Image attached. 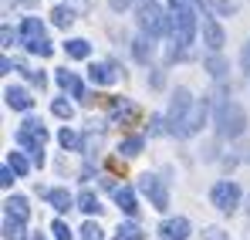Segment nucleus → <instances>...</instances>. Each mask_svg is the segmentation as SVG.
I'll use <instances>...</instances> for the list:
<instances>
[{"mask_svg":"<svg viewBox=\"0 0 250 240\" xmlns=\"http://www.w3.org/2000/svg\"><path fill=\"white\" fill-rule=\"evenodd\" d=\"M10 3H24V7H31V3H34V0H10Z\"/></svg>","mask_w":250,"mask_h":240,"instance_id":"e433bc0d","label":"nucleus"},{"mask_svg":"<svg viewBox=\"0 0 250 240\" xmlns=\"http://www.w3.org/2000/svg\"><path fill=\"white\" fill-rule=\"evenodd\" d=\"M78 210H82V213H98L102 203H98V196H95L91 190H82V193H78Z\"/></svg>","mask_w":250,"mask_h":240,"instance_id":"aec40b11","label":"nucleus"},{"mask_svg":"<svg viewBox=\"0 0 250 240\" xmlns=\"http://www.w3.org/2000/svg\"><path fill=\"white\" fill-rule=\"evenodd\" d=\"M7 217H17V220H27V213H31V206H27V196H21V193H14V196H7Z\"/></svg>","mask_w":250,"mask_h":240,"instance_id":"f3484780","label":"nucleus"},{"mask_svg":"<svg viewBox=\"0 0 250 240\" xmlns=\"http://www.w3.org/2000/svg\"><path fill=\"white\" fill-rule=\"evenodd\" d=\"M51 234H54V240H75L71 237V227H68L64 220H54V223H51Z\"/></svg>","mask_w":250,"mask_h":240,"instance_id":"c756f323","label":"nucleus"},{"mask_svg":"<svg viewBox=\"0 0 250 240\" xmlns=\"http://www.w3.org/2000/svg\"><path fill=\"white\" fill-rule=\"evenodd\" d=\"M203 68H207L213 78H223V75H227V61H223V58H216V54L207 58V65H203Z\"/></svg>","mask_w":250,"mask_h":240,"instance_id":"bb28decb","label":"nucleus"},{"mask_svg":"<svg viewBox=\"0 0 250 240\" xmlns=\"http://www.w3.org/2000/svg\"><path fill=\"white\" fill-rule=\"evenodd\" d=\"M88 78H91V85H115L119 81V68L108 65V61H95L88 68Z\"/></svg>","mask_w":250,"mask_h":240,"instance_id":"ddd939ff","label":"nucleus"},{"mask_svg":"<svg viewBox=\"0 0 250 240\" xmlns=\"http://www.w3.org/2000/svg\"><path fill=\"white\" fill-rule=\"evenodd\" d=\"M142 146H146V139H142V135H132V139H125L122 146H119V153H122L125 159H132V156L142 153Z\"/></svg>","mask_w":250,"mask_h":240,"instance_id":"b1692460","label":"nucleus"},{"mask_svg":"<svg viewBox=\"0 0 250 240\" xmlns=\"http://www.w3.org/2000/svg\"><path fill=\"white\" fill-rule=\"evenodd\" d=\"M189 237V220L186 217H169L159 227V240H186Z\"/></svg>","mask_w":250,"mask_h":240,"instance_id":"f8f14e48","label":"nucleus"},{"mask_svg":"<svg viewBox=\"0 0 250 240\" xmlns=\"http://www.w3.org/2000/svg\"><path fill=\"white\" fill-rule=\"evenodd\" d=\"M21 44L31 51V54H38V58H51V41L44 34V24L38 17H24V24H21Z\"/></svg>","mask_w":250,"mask_h":240,"instance_id":"39448f33","label":"nucleus"},{"mask_svg":"<svg viewBox=\"0 0 250 240\" xmlns=\"http://www.w3.org/2000/svg\"><path fill=\"white\" fill-rule=\"evenodd\" d=\"M82 240H105V230H102L98 223H91V220H88V223L82 227Z\"/></svg>","mask_w":250,"mask_h":240,"instance_id":"c85d7f7f","label":"nucleus"},{"mask_svg":"<svg viewBox=\"0 0 250 240\" xmlns=\"http://www.w3.org/2000/svg\"><path fill=\"white\" fill-rule=\"evenodd\" d=\"M163 132H166V119L163 115H152L149 119V135H163Z\"/></svg>","mask_w":250,"mask_h":240,"instance_id":"7c9ffc66","label":"nucleus"},{"mask_svg":"<svg viewBox=\"0 0 250 240\" xmlns=\"http://www.w3.org/2000/svg\"><path fill=\"white\" fill-rule=\"evenodd\" d=\"M200 27H203V44L216 54V51L223 47V27L216 24V17H213V14H203V17H200Z\"/></svg>","mask_w":250,"mask_h":240,"instance_id":"9d476101","label":"nucleus"},{"mask_svg":"<svg viewBox=\"0 0 250 240\" xmlns=\"http://www.w3.org/2000/svg\"><path fill=\"white\" fill-rule=\"evenodd\" d=\"M108 115H112L115 125H132V122L139 119V105L128 102V98H112L108 102Z\"/></svg>","mask_w":250,"mask_h":240,"instance_id":"1a4fd4ad","label":"nucleus"},{"mask_svg":"<svg viewBox=\"0 0 250 240\" xmlns=\"http://www.w3.org/2000/svg\"><path fill=\"white\" fill-rule=\"evenodd\" d=\"M3 98H7V105H10L14 112H31V109H34L31 91L21 88V85H7V88H3Z\"/></svg>","mask_w":250,"mask_h":240,"instance_id":"9b49d317","label":"nucleus"},{"mask_svg":"<svg viewBox=\"0 0 250 240\" xmlns=\"http://www.w3.org/2000/svg\"><path fill=\"white\" fill-rule=\"evenodd\" d=\"M139 190L149 196V203H152L156 210H166L169 206V190L156 173H142V176H139Z\"/></svg>","mask_w":250,"mask_h":240,"instance_id":"6e6552de","label":"nucleus"},{"mask_svg":"<svg viewBox=\"0 0 250 240\" xmlns=\"http://www.w3.org/2000/svg\"><path fill=\"white\" fill-rule=\"evenodd\" d=\"M54 78H58V85H61L64 91H71L75 98H84V85L78 81V75H75V71H68V68H64V71H58Z\"/></svg>","mask_w":250,"mask_h":240,"instance_id":"2eb2a0df","label":"nucleus"},{"mask_svg":"<svg viewBox=\"0 0 250 240\" xmlns=\"http://www.w3.org/2000/svg\"><path fill=\"white\" fill-rule=\"evenodd\" d=\"M152 41H156V38H149V34L135 38V58H139V61H149V58H152V51H156Z\"/></svg>","mask_w":250,"mask_h":240,"instance_id":"4be33fe9","label":"nucleus"},{"mask_svg":"<svg viewBox=\"0 0 250 240\" xmlns=\"http://www.w3.org/2000/svg\"><path fill=\"white\" fill-rule=\"evenodd\" d=\"M64 51H68V58H75V61H84L88 54H91V44L84 38H68L64 41Z\"/></svg>","mask_w":250,"mask_h":240,"instance_id":"a211bd4d","label":"nucleus"},{"mask_svg":"<svg viewBox=\"0 0 250 240\" xmlns=\"http://www.w3.org/2000/svg\"><path fill=\"white\" fill-rule=\"evenodd\" d=\"M203 119H207V102H196L189 95V88H176L172 102H169V115L166 125L176 139H189L203 129Z\"/></svg>","mask_w":250,"mask_h":240,"instance_id":"f257e3e1","label":"nucleus"},{"mask_svg":"<svg viewBox=\"0 0 250 240\" xmlns=\"http://www.w3.org/2000/svg\"><path fill=\"white\" fill-rule=\"evenodd\" d=\"M209 200L216 210H223V213H233L237 206H240V186L233 183V179H223V183H216L213 190H209Z\"/></svg>","mask_w":250,"mask_h":240,"instance_id":"0eeeda50","label":"nucleus"},{"mask_svg":"<svg viewBox=\"0 0 250 240\" xmlns=\"http://www.w3.org/2000/svg\"><path fill=\"white\" fill-rule=\"evenodd\" d=\"M41 196L47 203H51V206H54V210H58V213H64V210H71V206H75V196H71V193H68V190H61V186H51V190H41Z\"/></svg>","mask_w":250,"mask_h":240,"instance_id":"4468645a","label":"nucleus"},{"mask_svg":"<svg viewBox=\"0 0 250 240\" xmlns=\"http://www.w3.org/2000/svg\"><path fill=\"white\" fill-rule=\"evenodd\" d=\"M27 227H24V220H17V217H3V240H27Z\"/></svg>","mask_w":250,"mask_h":240,"instance_id":"dca6fc26","label":"nucleus"},{"mask_svg":"<svg viewBox=\"0 0 250 240\" xmlns=\"http://www.w3.org/2000/svg\"><path fill=\"white\" fill-rule=\"evenodd\" d=\"M51 21H54V27H71V21H75V10L61 3V7H54V10H51Z\"/></svg>","mask_w":250,"mask_h":240,"instance_id":"5701e85b","label":"nucleus"},{"mask_svg":"<svg viewBox=\"0 0 250 240\" xmlns=\"http://www.w3.org/2000/svg\"><path fill=\"white\" fill-rule=\"evenodd\" d=\"M240 61H244V68H247V71H250V41H247V44H244V54H240Z\"/></svg>","mask_w":250,"mask_h":240,"instance_id":"72a5a7b5","label":"nucleus"},{"mask_svg":"<svg viewBox=\"0 0 250 240\" xmlns=\"http://www.w3.org/2000/svg\"><path fill=\"white\" fill-rule=\"evenodd\" d=\"M7 166H10V169H14V173H17V176H24V173H27V169H31V162L24 159V156H21V153H10V156H7Z\"/></svg>","mask_w":250,"mask_h":240,"instance_id":"cd10ccee","label":"nucleus"},{"mask_svg":"<svg viewBox=\"0 0 250 240\" xmlns=\"http://www.w3.org/2000/svg\"><path fill=\"white\" fill-rule=\"evenodd\" d=\"M44 142H47L44 122H38V119L21 122V129H17V146H21L24 153H31V162H34V166H44Z\"/></svg>","mask_w":250,"mask_h":240,"instance_id":"20e7f679","label":"nucleus"},{"mask_svg":"<svg viewBox=\"0 0 250 240\" xmlns=\"http://www.w3.org/2000/svg\"><path fill=\"white\" fill-rule=\"evenodd\" d=\"M58 142H61L64 149H78V146H82V139H78V132H75V129H68V125H64V129L58 132Z\"/></svg>","mask_w":250,"mask_h":240,"instance_id":"393cba45","label":"nucleus"},{"mask_svg":"<svg viewBox=\"0 0 250 240\" xmlns=\"http://www.w3.org/2000/svg\"><path fill=\"white\" fill-rule=\"evenodd\" d=\"M3 47H14V31L10 27H3Z\"/></svg>","mask_w":250,"mask_h":240,"instance_id":"f704fd0d","label":"nucleus"},{"mask_svg":"<svg viewBox=\"0 0 250 240\" xmlns=\"http://www.w3.org/2000/svg\"><path fill=\"white\" fill-rule=\"evenodd\" d=\"M200 27V7L193 0H169V34L176 47H189Z\"/></svg>","mask_w":250,"mask_h":240,"instance_id":"f03ea898","label":"nucleus"},{"mask_svg":"<svg viewBox=\"0 0 250 240\" xmlns=\"http://www.w3.org/2000/svg\"><path fill=\"white\" fill-rule=\"evenodd\" d=\"M14 176H17V173H14L10 166H3V169H0V186H7V190H10V186H14Z\"/></svg>","mask_w":250,"mask_h":240,"instance_id":"2f4dec72","label":"nucleus"},{"mask_svg":"<svg viewBox=\"0 0 250 240\" xmlns=\"http://www.w3.org/2000/svg\"><path fill=\"white\" fill-rule=\"evenodd\" d=\"M207 240H223V230H216V227H213V230H207Z\"/></svg>","mask_w":250,"mask_h":240,"instance_id":"c9c22d12","label":"nucleus"},{"mask_svg":"<svg viewBox=\"0 0 250 240\" xmlns=\"http://www.w3.org/2000/svg\"><path fill=\"white\" fill-rule=\"evenodd\" d=\"M139 27H142V34H149V38H159V34H166L169 31V17L163 14V7L159 3H139Z\"/></svg>","mask_w":250,"mask_h":240,"instance_id":"423d86ee","label":"nucleus"},{"mask_svg":"<svg viewBox=\"0 0 250 240\" xmlns=\"http://www.w3.org/2000/svg\"><path fill=\"white\" fill-rule=\"evenodd\" d=\"M51 112H54L58 119H71V115H75V105L64 102V98H54V102H51Z\"/></svg>","mask_w":250,"mask_h":240,"instance_id":"a878e982","label":"nucleus"},{"mask_svg":"<svg viewBox=\"0 0 250 240\" xmlns=\"http://www.w3.org/2000/svg\"><path fill=\"white\" fill-rule=\"evenodd\" d=\"M31 240H47V237H44V234H34V237H31Z\"/></svg>","mask_w":250,"mask_h":240,"instance_id":"4c0bfd02","label":"nucleus"},{"mask_svg":"<svg viewBox=\"0 0 250 240\" xmlns=\"http://www.w3.org/2000/svg\"><path fill=\"white\" fill-rule=\"evenodd\" d=\"M213 122H216V132H220L223 139H240L244 129H247V115H244V109H240L233 98H220V102H216Z\"/></svg>","mask_w":250,"mask_h":240,"instance_id":"7ed1b4c3","label":"nucleus"},{"mask_svg":"<svg viewBox=\"0 0 250 240\" xmlns=\"http://www.w3.org/2000/svg\"><path fill=\"white\" fill-rule=\"evenodd\" d=\"M115 203L122 206V213H128V217H135V213H139V203H135V193H132L128 186H119V190H115Z\"/></svg>","mask_w":250,"mask_h":240,"instance_id":"6ab92c4d","label":"nucleus"},{"mask_svg":"<svg viewBox=\"0 0 250 240\" xmlns=\"http://www.w3.org/2000/svg\"><path fill=\"white\" fill-rule=\"evenodd\" d=\"M115 240H142V227H139L135 220H128V223H119V230H115Z\"/></svg>","mask_w":250,"mask_h":240,"instance_id":"412c9836","label":"nucleus"},{"mask_svg":"<svg viewBox=\"0 0 250 240\" xmlns=\"http://www.w3.org/2000/svg\"><path fill=\"white\" fill-rule=\"evenodd\" d=\"M132 3H135V0H112V10H125V7H132ZM146 3H149V0H146Z\"/></svg>","mask_w":250,"mask_h":240,"instance_id":"473e14b6","label":"nucleus"}]
</instances>
